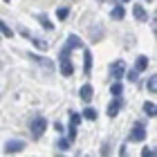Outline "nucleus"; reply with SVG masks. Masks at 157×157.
Listing matches in <instances>:
<instances>
[{"label":"nucleus","instance_id":"22","mask_svg":"<svg viewBox=\"0 0 157 157\" xmlns=\"http://www.w3.org/2000/svg\"><path fill=\"white\" fill-rule=\"evenodd\" d=\"M157 78L155 76H151V78H148V81H146V88H148V92H151V94H155V92H157Z\"/></svg>","mask_w":157,"mask_h":157},{"label":"nucleus","instance_id":"6","mask_svg":"<svg viewBox=\"0 0 157 157\" xmlns=\"http://www.w3.org/2000/svg\"><path fill=\"white\" fill-rule=\"evenodd\" d=\"M20 34H23V36H25V38H29L34 47H38V49H43V52H45V49H47V43H45V40H43V38H36V36H32V34H29V32H27V29H25V27H20Z\"/></svg>","mask_w":157,"mask_h":157},{"label":"nucleus","instance_id":"19","mask_svg":"<svg viewBox=\"0 0 157 157\" xmlns=\"http://www.w3.org/2000/svg\"><path fill=\"white\" fill-rule=\"evenodd\" d=\"M67 16H70L67 7H59V9H56V18H59V20H67Z\"/></svg>","mask_w":157,"mask_h":157},{"label":"nucleus","instance_id":"31","mask_svg":"<svg viewBox=\"0 0 157 157\" xmlns=\"http://www.w3.org/2000/svg\"><path fill=\"white\" fill-rule=\"evenodd\" d=\"M148 2H153V0H148Z\"/></svg>","mask_w":157,"mask_h":157},{"label":"nucleus","instance_id":"2","mask_svg":"<svg viewBox=\"0 0 157 157\" xmlns=\"http://www.w3.org/2000/svg\"><path fill=\"white\" fill-rule=\"evenodd\" d=\"M144 139H146V128H144L141 121H137V124L132 126L130 135H128V141H144Z\"/></svg>","mask_w":157,"mask_h":157},{"label":"nucleus","instance_id":"27","mask_svg":"<svg viewBox=\"0 0 157 157\" xmlns=\"http://www.w3.org/2000/svg\"><path fill=\"white\" fill-rule=\"evenodd\" d=\"M141 157H155V151L153 148H144V151H141Z\"/></svg>","mask_w":157,"mask_h":157},{"label":"nucleus","instance_id":"4","mask_svg":"<svg viewBox=\"0 0 157 157\" xmlns=\"http://www.w3.org/2000/svg\"><path fill=\"white\" fill-rule=\"evenodd\" d=\"M25 141L23 139H11V141H7V144H5V153L7 155H13V153H23L25 151Z\"/></svg>","mask_w":157,"mask_h":157},{"label":"nucleus","instance_id":"5","mask_svg":"<svg viewBox=\"0 0 157 157\" xmlns=\"http://www.w3.org/2000/svg\"><path fill=\"white\" fill-rule=\"evenodd\" d=\"M121 108H124V99H121V97H115V99L108 103L105 112H108V117H117L119 112H121Z\"/></svg>","mask_w":157,"mask_h":157},{"label":"nucleus","instance_id":"28","mask_svg":"<svg viewBox=\"0 0 157 157\" xmlns=\"http://www.w3.org/2000/svg\"><path fill=\"white\" fill-rule=\"evenodd\" d=\"M119 155H121V157H128V153H126V146H121V148H119Z\"/></svg>","mask_w":157,"mask_h":157},{"label":"nucleus","instance_id":"18","mask_svg":"<svg viewBox=\"0 0 157 157\" xmlns=\"http://www.w3.org/2000/svg\"><path fill=\"white\" fill-rule=\"evenodd\" d=\"M81 119L94 121V119H97V110H94V108H85V110H83V115H81Z\"/></svg>","mask_w":157,"mask_h":157},{"label":"nucleus","instance_id":"24","mask_svg":"<svg viewBox=\"0 0 157 157\" xmlns=\"http://www.w3.org/2000/svg\"><path fill=\"white\" fill-rule=\"evenodd\" d=\"M126 76H128V81H130V83H137L139 72H137V70H130V72H126Z\"/></svg>","mask_w":157,"mask_h":157},{"label":"nucleus","instance_id":"11","mask_svg":"<svg viewBox=\"0 0 157 157\" xmlns=\"http://www.w3.org/2000/svg\"><path fill=\"white\" fill-rule=\"evenodd\" d=\"M78 94H81V99H83V101H85V103H88V101H90V99H92V97H94V90H92V85H83V88H81V90H78Z\"/></svg>","mask_w":157,"mask_h":157},{"label":"nucleus","instance_id":"32","mask_svg":"<svg viewBox=\"0 0 157 157\" xmlns=\"http://www.w3.org/2000/svg\"><path fill=\"white\" fill-rule=\"evenodd\" d=\"M59 157H61V155H59Z\"/></svg>","mask_w":157,"mask_h":157},{"label":"nucleus","instance_id":"25","mask_svg":"<svg viewBox=\"0 0 157 157\" xmlns=\"http://www.w3.org/2000/svg\"><path fill=\"white\" fill-rule=\"evenodd\" d=\"M67 139H70V141L76 139V126H70V128H67Z\"/></svg>","mask_w":157,"mask_h":157},{"label":"nucleus","instance_id":"17","mask_svg":"<svg viewBox=\"0 0 157 157\" xmlns=\"http://www.w3.org/2000/svg\"><path fill=\"white\" fill-rule=\"evenodd\" d=\"M0 34H2L5 38H11V36H13V29L5 23V20H0Z\"/></svg>","mask_w":157,"mask_h":157},{"label":"nucleus","instance_id":"20","mask_svg":"<svg viewBox=\"0 0 157 157\" xmlns=\"http://www.w3.org/2000/svg\"><path fill=\"white\" fill-rule=\"evenodd\" d=\"M144 115L155 117V103H153V101H146V103H144Z\"/></svg>","mask_w":157,"mask_h":157},{"label":"nucleus","instance_id":"14","mask_svg":"<svg viewBox=\"0 0 157 157\" xmlns=\"http://www.w3.org/2000/svg\"><path fill=\"white\" fill-rule=\"evenodd\" d=\"M132 13H135V18H137V20H146L148 18V13H146V9L141 5H135L132 7Z\"/></svg>","mask_w":157,"mask_h":157},{"label":"nucleus","instance_id":"12","mask_svg":"<svg viewBox=\"0 0 157 157\" xmlns=\"http://www.w3.org/2000/svg\"><path fill=\"white\" fill-rule=\"evenodd\" d=\"M36 20H38V23H40L43 27H45V29H47V32H52V29H54V25H52V20H49V18L45 16V13H36Z\"/></svg>","mask_w":157,"mask_h":157},{"label":"nucleus","instance_id":"3","mask_svg":"<svg viewBox=\"0 0 157 157\" xmlns=\"http://www.w3.org/2000/svg\"><path fill=\"white\" fill-rule=\"evenodd\" d=\"M108 74H110V78H115V81H121V78H124V74H126V63L115 61V63L110 65Z\"/></svg>","mask_w":157,"mask_h":157},{"label":"nucleus","instance_id":"10","mask_svg":"<svg viewBox=\"0 0 157 157\" xmlns=\"http://www.w3.org/2000/svg\"><path fill=\"white\" fill-rule=\"evenodd\" d=\"M124 16H126V9L121 5H115L112 7V11H110V18L112 20H124Z\"/></svg>","mask_w":157,"mask_h":157},{"label":"nucleus","instance_id":"16","mask_svg":"<svg viewBox=\"0 0 157 157\" xmlns=\"http://www.w3.org/2000/svg\"><path fill=\"white\" fill-rule=\"evenodd\" d=\"M110 94H112V97H121V94H124V83L115 81V83L110 85Z\"/></svg>","mask_w":157,"mask_h":157},{"label":"nucleus","instance_id":"15","mask_svg":"<svg viewBox=\"0 0 157 157\" xmlns=\"http://www.w3.org/2000/svg\"><path fill=\"white\" fill-rule=\"evenodd\" d=\"M29 59L34 61V63H38V65H43V67H52L54 63L52 61H47V59H43V56H36V54H29Z\"/></svg>","mask_w":157,"mask_h":157},{"label":"nucleus","instance_id":"29","mask_svg":"<svg viewBox=\"0 0 157 157\" xmlns=\"http://www.w3.org/2000/svg\"><path fill=\"white\" fill-rule=\"evenodd\" d=\"M5 2H11V0H5Z\"/></svg>","mask_w":157,"mask_h":157},{"label":"nucleus","instance_id":"8","mask_svg":"<svg viewBox=\"0 0 157 157\" xmlns=\"http://www.w3.org/2000/svg\"><path fill=\"white\" fill-rule=\"evenodd\" d=\"M65 47H67V49H81V47H85V45H83V40L78 38V36H74V34H72V36H67Z\"/></svg>","mask_w":157,"mask_h":157},{"label":"nucleus","instance_id":"7","mask_svg":"<svg viewBox=\"0 0 157 157\" xmlns=\"http://www.w3.org/2000/svg\"><path fill=\"white\" fill-rule=\"evenodd\" d=\"M61 74H63V76H72V74H74L72 61H70L67 56H65V59H61Z\"/></svg>","mask_w":157,"mask_h":157},{"label":"nucleus","instance_id":"21","mask_svg":"<svg viewBox=\"0 0 157 157\" xmlns=\"http://www.w3.org/2000/svg\"><path fill=\"white\" fill-rule=\"evenodd\" d=\"M70 144H72V141H70L67 137H63V139H59V141H56V148H59V151H67V148H70Z\"/></svg>","mask_w":157,"mask_h":157},{"label":"nucleus","instance_id":"26","mask_svg":"<svg viewBox=\"0 0 157 157\" xmlns=\"http://www.w3.org/2000/svg\"><path fill=\"white\" fill-rule=\"evenodd\" d=\"M108 155H110V141L101 146V157H108Z\"/></svg>","mask_w":157,"mask_h":157},{"label":"nucleus","instance_id":"9","mask_svg":"<svg viewBox=\"0 0 157 157\" xmlns=\"http://www.w3.org/2000/svg\"><path fill=\"white\" fill-rule=\"evenodd\" d=\"M83 72L85 74L92 72V52H90V49H85V52H83Z\"/></svg>","mask_w":157,"mask_h":157},{"label":"nucleus","instance_id":"1","mask_svg":"<svg viewBox=\"0 0 157 157\" xmlns=\"http://www.w3.org/2000/svg\"><path fill=\"white\" fill-rule=\"evenodd\" d=\"M29 128H32V135H34V139H40L43 137V132H45V128H47V119L45 117H36L29 124Z\"/></svg>","mask_w":157,"mask_h":157},{"label":"nucleus","instance_id":"30","mask_svg":"<svg viewBox=\"0 0 157 157\" xmlns=\"http://www.w3.org/2000/svg\"><path fill=\"white\" fill-rule=\"evenodd\" d=\"M121 2H128V0H121Z\"/></svg>","mask_w":157,"mask_h":157},{"label":"nucleus","instance_id":"13","mask_svg":"<svg viewBox=\"0 0 157 157\" xmlns=\"http://www.w3.org/2000/svg\"><path fill=\"white\" fill-rule=\"evenodd\" d=\"M148 67V56H137V61H135V70L137 72H144Z\"/></svg>","mask_w":157,"mask_h":157},{"label":"nucleus","instance_id":"23","mask_svg":"<svg viewBox=\"0 0 157 157\" xmlns=\"http://www.w3.org/2000/svg\"><path fill=\"white\" fill-rule=\"evenodd\" d=\"M81 124V115L78 112H70V126H78Z\"/></svg>","mask_w":157,"mask_h":157}]
</instances>
